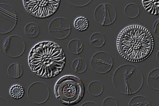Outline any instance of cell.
Masks as SVG:
<instances>
[{
	"label": "cell",
	"instance_id": "5b68a950",
	"mask_svg": "<svg viewBox=\"0 0 159 106\" xmlns=\"http://www.w3.org/2000/svg\"><path fill=\"white\" fill-rule=\"evenodd\" d=\"M60 1H24L23 3L29 14L37 18H47L58 9Z\"/></svg>",
	"mask_w": 159,
	"mask_h": 106
},
{
	"label": "cell",
	"instance_id": "e0dca14e",
	"mask_svg": "<svg viewBox=\"0 0 159 106\" xmlns=\"http://www.w3.org/2000/svg\"><path fill=\"white\" fill-rule=\"evenodd\" d=\"M24 69L18 63H13L8 67L7 70L8 76L13 79H19L24 73Z\"/></svg>",
	"mask_w": 159,
	"mask_h": 106
},
{
	"label": "cell",
	"instance_id": "277c9868",
	"mask_svg": "<svg viewBox=\"0 0 159 106\" xmlns=\"http://www.w3.org/2000/svg\"><path fill=\"white\" fill-rule=\"evenodd\" d=\"M55 94L61 103L73 105L79 103L84 94L82 81L75 76L67 75L60 78L55 86Z\"/></svg>",
	"mask_w": 159,
	"mask_h": 106
},
{
	"label": "cell",
	"instance_id": "ffe728a7",
	"mask_svg": "<svg viewBox=\"0 0 159 106\" xmlns=\"http://www.w3.org/2000/svg\"><path fill=\"white\" fill-rule=\"evenodd\" d=\"M25 36L30 38H36L39 34L40 29L38 25L34 22L27 24L24 28Z\"/></svg>",
	"mask_w": 159,
	"mask_h": 106
},
{
	"label": "cell",
	"instance_id": "5bb4252c",
	"mask_svg": "<svg viewBox=\"0 0 159 106\" xmlns=\"http://www.w3.org/2000/svg\"><path fill=\"white\" fill-rule=\"evenodd\" d=\"M67 48L71 53L74 55H79L83 52L84 43L80 39H73L69 41Z\"/></svg>",
	"mask_w": 159,
	"mask_h": 106
},
{
	"label": "cell",
	"instance_id": "ac0fdd59",
	"mask_svg": "<svg viewBox=\"0 0 159 106\" xmlns=\"http://www.w3.org/2000/svg\"><path fill=\"white\" fill-rule=\"evenodd\" d=\"M143 7L150 14L159 15V1H142Z\"/></svg>",
	"mask_w": 159,
	"mask_h": 106
},
{
	"label": "cell",
	"instance_id": "30bf717a",
	"mask_svg": "<svg viewBox=\"0 0 159 106\" xmlns=\"http://www.w3.org/2000/svg\"><path fill=\"white\" fill-rule=\"evenodd\" d=\"M3 47L7 56L13 58H19L25 52V41L21 36L11 35L4 41Z\"/></svg>",
	"mask_w": 159,
	"mask_h": 106
},
{
	"label": "cell",
	"instance_id": "603a6c76",
	"mask_svg": "<svg viewBox=\"0 0 159 106\" xmlns=\"http://www.w3.org/2000/svg\"><path fill=\"white\" fill-rule=\"evenodd\" d=\"M25 91L24 89L20 85H15L11 86L10 90V94L11 97L16 99L21 98L24 96Z\"/></svg>",
	"mask_w": 159,
	"mask_h": 106
},
{
	"label": "cell",
	"instance_id": "8fae6325",
	"mask_svg": "<svg viewBox=\"0 0 159 106\" xmlns=\"http://www.w3.org/2000/svg\"><path fill=\"white\" fill-rule=\"evenodd\" d=\"M29 99L37 104L45 103L50 96L49 88L42 82H36L30 85L27 91Z\"/></svg>",
	"mask_w": 159,
	"mask_h": 106
},
{
	"label": "cell",
	"instance_id": "7c38bea8",
	"mask_svg": "<svg viewBox=\"0 0 159 106\" xmlns=\"http://www.w3.org/2000/svg\"><path fill=\"white\" fill-rule=\"evenodd\" d=\"M147 82L151 88L159 91V68H154L149 72Z\"/></svg>",
	"mask_w": 159,
	"mask_h": 106
},
{
	"label": "cell",
	"instance_id": "2e32d148",
	"mask_svg": "<svg viewBox=\"0 0 159 106\" xmlns=\"http://www.w3.org/2000/svg\"><path fill=\"white\" fill-rule=\"evenodd\" d=\"M124 13L129 19H134L137 18L140 13L139 7L134 3L128 4L124 8Z\"/></svg>",
	"mask_w": 159,
	"mask_h": 106
},
{
	"label": "cell",
	"instance_id": "484cf974",
	"mask_svg": "<svg viewBox=\"0 0 159 106\" xmlns=\"http://www.w3.org/2000/svg\"><path fill=\"white\" fill-rule=\"evenodd\" d=\"M153 30L154 35L159 38V19L156 20L154 23Z\"/></svg>",
	"mask_w": 159,
	"mask_h": 106
},
{
	"label": "cell",
	"instance_id": "7a4b0ae2",
	"mask_svg": "<svg viewBox=\"0 0 159 106\" xmlns=\"http://www.w3.org/2000/svg\"><path fill=\"white\" fill-rule=\"evenodd\" d=\"M66 56L60 46L51 41L38 44L31 50L29 64L31 70L40 77H55L65 66Z\"/></svg>",
	"mask_w": 159,
	"mask_h": 106
},
{
	"label": "cell",
	"instance_id": "d4e9b609",
	"mask_svg": "<svg viewBox=\"0 0 159 106\" xmlns=\"http://www.w3.org/2000/svg\"><path fill=\"white\" fill-rule=\"evenodd\" d=\"M102 106H118L117 100L114 97H107L103 101Z\"/></svg>",
	"mask_w": 159,
	"mask_h": 106
},
{
	"label": "cell",
	"instance_id": "52a82bcc",
	"mask_svg": "<svg viewBox=\"0 0 159 106\" xmlns=\"http://www.w3.org/2000/svg\"><path fill=\"white\" fill-rule=\"evenodd\" d=\"M117 17L116 8L111 4H100L94 10V20L102 26H108L114 24Z\"/></svg>",
	"mask_w": 159,
	"mask_h": 106
},
{
	"label": "cell",
	"instance_id": "ba28073f",
	"mask_svg": "<svg viewBox=\"0 0 159 106\" xmlns=\"http://www.w3.org/2000/svg\"><path fill=\"white\" fill-rule=\"evenodd\" d=\"M91 67L97 73L105 74L110 72L114 65L111 55L104 51L98 52L91 58Z\"/></svg>",
	"mask_w": 159,
	"mask_h": 106
},
{
	"label": "cell",
	"instance_id": "3957f363",
	"mask_svg": "<svg viewBox=\"0 0 159 106\" xmlns=\"http://www.w3.org/2000/svg\"><path fill=\"white\" fill-rule=\"evenodd\" d=\"M112 85L118 91L125 95H132L141 90L144 83L143 72L133 64H124L114 72Z\"/></svg>",
	"mask_w": 159,
	"mask_h": 106
},
{
	"label": "cell",
	"instance_id": "4fadbf2b",
	"mask_svg": "<svg viewBox=\"0 0 159 106\" xmlns=\"http://www.w3.org/2000/svg\"><path fill=\"white\" fill-rule=\"evenodd\" d=\"M90 44L94 48H101L106 43V38L103 33L96 32L91 35L89 39Z\"/></svg>",
	"mask_w": 159,
	"mask_h": 106
},
{
	"label": "cell",
	"instance_id": "4316f807",
	"mask_svg": "<svg viewBox=\"0 0 159 106\" xmlns=\"http://www.w3.org/2000/svg\"><path fill=\"white\" fill-rule=\"evenodd\" d=\"M81 106H99L97 104L93 103V102H87V103H84L83 104H82Z\"/></svg>",
	"mask_w": 159,
	"mask_h": 106
},
{
	"label": "cell",
	"instance_id": "d6986e66",
	"mask_svg": "<svg viewBox=\"0 0 159 106\" xmlns=\"http://www.w3.org/2000/svg\"><path fill=\"white\" fill-rule=\"evenodd\" d=\"M103 92V85L100 81H92L88 85V92L92 96L98 97L101 95Z\"/></svg>",
	"mask_w": 159,
	"mask_h": 106
},
{
	"label": "cell",
	"instance_id": "7402d4cb",
	"mask_svg": "<svg viewBox=\"0 0 159 106\" xmlns=\"http://www.w3.org/2000/svg\"><path fill=\"white\" fill-rule=\"evenodd\" d=\"M74 25L76 30L83 31L88 28L89 21L84 16H79L74 20Z\"/></svg>",
	"mask_w": 159,
	"mask_h": 106
},
{
	"label": "cell",
	"instance_id": "cb8c5ba5",
	"mask_svg": "<svg viewBox=\"0 0 159 106\" xmlns=\"http://www.w3.org/2000/svg\"><path fill=\"white\" fill-rule=\"evenodd\" d=\"M72 6L76 7H84L88 6L89 4L92 2V1H86V0H70L69 1Z\"/></svg>",
	"mask_w": 159,
	"mask_h": 106
},
{
	"label": "cell",
	"instance_id": "9c48e42d",
	"mask_svg": "<svg viewBox=\"0 0 159 106\" xmlns=\"http://www.w3.org/2000/svg\"><path fill=\"white\" fill-rule=\"evenodd\" d=\"M48 30L51 35L56 39L62 40L67 38L71 33L69 21L63 17L52 19L49 23Z\"/></svg>",
	"mask_w": 159,
	"mask_h": 106
},
{
	"label": "cell",
	"instance_id": "9a60e30c",
	"mask_svg": "<svg viewBox=\"0 0 159 106\" xmlns=\"http://www.w3.org/2000/svg\"><path fill=\"white\" fill-rule=\"evenodd\" d=\"M72 68L74 73L83 74L87 71L88 65L84 59L82 58H77L72 62Z\"/></svg>",
	"mask_w": 159,
	"mask_h": 106
},
{
	"label": "cell",
	"instance_id": "8992f818",
	"mask_svg": "<svg viewBox=\"0 0 159 106\" xmlns=\"http://www.w3.org/2000/svg\"><path fill=\"white\" fill-rule=\"evenodd\" d=\"M18 21L16 11L9 4H0V34L10 33L15 29Z\"/></svg>",
	"mask_w": 159,
	"mask_h": 106
},
{
	"label": "cell",
	"instance_id": "44dd1931",
	"mask_svg": "<svg viewBox=\"0 0 159 106\" xmlns=\"http://www.w3.org/2000/svg\"><path fill=\"white\" fill-rule=\"evenodd\" d=\"M129 106H151V102L144 95H136L130 100Z\"/></svg>",
	"mask_w": 159,
	"mask_h": 106
},
{
	"label": "cell",
	"instance_id": "6da1fadb",
	"mask_svg": "<svg viewBox=\"0 0 159 106\" xmlns=\"http://www.w3.org/2000/svg\"><path fill=\"white\" fill-rule=\"evenodd\" d=\"M117 47L120 54L127 61H142L151 54L153 38L146 28L139 25H129L118 36Z\"/></svg>",
	"mask_w": 159,
	"mask_h": 106
},
{
	"label": "cell",
	"instance_id": "83f0119b",
	"mask_svg": "<svg viewBox=\"0 0 159 106\" xmlns=\"http://www.w3.org/2000/svg\"><path fill=\"white\" fill-rule=\"evenodd\" d=\"M157 59L159 62V50L157 51Z\"/></svg>",
	"mask_w": 159,
	"mask_h": 106
}]
</instances>
